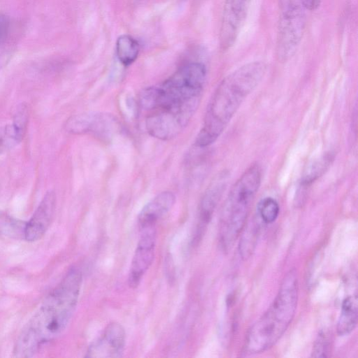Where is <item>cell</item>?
<instances>
[{
    "mask_svg": "<svg viewBox=\"0 0 358 358\" xmlns=\"http://www.w3.org/2000/svg\"><path fill=\"white\" fill-rule=\"evenodd\" d=\"M82 281L78 267L69 269L21 331L14 346L15 357L34 356L64 331L78 305Z\"/></svg>",
    "mask_w": 358,
    "mask_h": 358,
    "instance_id": "1",
    "label": "cell"
},
{
    "mask_svg": "<svg viewBox=\"0 0 358 358\" xmlns=\"http://www.w3.org/2000/svg\"><path fill=\"white\" fill-rule=\"evenodd\" d=\"M266 71L264 62L255 61L222 79L207 106L203 126L195 140L197 147H208L220 137L244 100L262 82Z\"/></svg>",
    "mask_w": 358,
    "mask_h": 358,
    "instance_id": "2",
    "label": "cell"
},
{
    "mask_svg": "<svg viewBox=\"0 0 358 358\" xmlns=\"http://www.w3.org/2000/svg\"><path fill=\"white\" fill-rule=\"evenodd\" d=\"M299 296L297 274L290 270L266 312L248 330L242 353L252 355L272 348L282 337L295 315Z\"/></svg>",
    "mask_w": 358,
    "mask_h": 358,
    "instance_id": "3",
    "label": "cell"
},
{
    "mask_svg": "<svg viewBox=\"0 0 358 358\" xmlns=\"http://www.w3.org/2000/svg\"><path fill=\"white\" fill-rule=\"evenodd\" d=\"M206 78L203 63L192 62L179 69L159 86L145 88L141 100L147 110H182L195 113Z\"/></svg>",
    "mask_w": 358,
    "mask_h": 358,
    "instance_id": "4",
    "label": "cell"
},
{
    "mask_svg": "<svg viewBox=\"0 0 358 358\" xmlns=\"http://www.w3.org/2000/svg\"><path fill=\"white\" fill-rule=\"evenodd\" d=\"M261 181L262 170L255 164L245 171L231 187L220 223V242L224 250L231 247L243 230Z\"/></svg>",
    "mask_w": 358,
    "mask_h": 358,
    "instance_id": "5",
    "label": "cell"
},
{
    "mask_svg": "<svg viewBox=\"0 0 358 358\" xmlns=\"http://www.w3.org/2000/svg\"><path fill=\"white\" fill-rule=\"evenodd\" d=\"M278 8L276 55L285 62L295 53L301 41L308 10L303 0H278Z\"/></svg>",
    "mask_w": 358,
    "mask_h": 358,
    "instance_id": "6",
    "label": "cell"
},
{
    "mask_svg": "<svg viewBox=\"0 0 358 358\" xmlns=\"http://www.w3.org/2000/svg\"><path fill=\"white\" fill-rule=\"evenodd\" d=\"M66 130L73 134H90L103 141H110L120 124L115 117L101 113H85L71 117L66 122Z\"/></svg>",
    "mask_w": 358,
    "mask_h": 358,
    "instance_id": "7",
    "label": "cell"
},
{
    "mask_svg": "<svg viewBox=\"0 0 358 358\" xmlns=\"http://www.w3.org/2000/svg\"><path fill=\"white\" fill-rule=\"evenodd\" d=\"M251 2L252 0H224L220 30V44L223 50H228L236 43Z\"/></svg>",
    "mask_w": 358,
    "mask_h": 358,
    "instance_id": "8",
    "label": "cell"
},
{
    "mask_svg": "<svg viewBox=\"0 0 358 358\" xmlns=\"http://www.w3.org/2000/svg\"><path fill=\"white\" fill-rule=\"evenodd\" d=\"M133 255L128 276L131 288H136L155 259L157 230L156 227L143 229Z\"/></svg>",
    "mask_w": 358,
    "mask_h": 358,
    "instance_id": "9",
    "label": "cell"
},
{
    "mask_svg": "<svg viewBox=\"0 0 358 358\" xmlns=\"http://www.w3.org/2000/svg\"><path fill=\"white\" fill-rule=\"evenodd\" d=\"M126 343L123 326L116 322L109 323L100 336L90 343L86 351L87 358H117L122 355Z\"/></svg>",
    "mask_w": 358,
    "mask_h": 358,
    "instance_id": "10",
    "label": "cell"
},
{
    "mask_svg": "<svg viewBox=\"0 0 358 358\" xmlns=\"http://www.w3.org/2000/svg\"><path fill=\"white\" fill-rule=\"evenodd\" d=\"M189 121V119L178 113L157 110L147 117L145 128L152 137L168 141L177 136Z\"/></svg>",
    "mask_w": 358,
    "mask_h": 358,
    "instance_id": "11",
    "label": "cell"
},
{
    "mask_svg": "<svg viewBox=\"0 0 358 358\" xmlns=\"http://www.w3.org/2000/svg\"><path fill=\"white\" fill-rule=\"evenodd\" d=\"M55 206V194L54 192L49 191L23 227L22 234L27 241H36L43 236L51 224Z\"/></svg>",
    "mask_w": 358,
    "mask_h": 358,
    "instance_id": "12",
    "label": "cell"
},
{
    "mask_svg": "<svg viewBox=\"0 0 358 358\" xmlns=\"http://www.w3.org/2000/svg\"><path fill=\"white\" fill-rule=\"evenodd\" d=\"M175 202L176 196L169 191L155 196L144 206L138 216L139 229L155 227L157 222L171 210Z\"/></svg>",
    "mask_w": 358,
    "mask_h": 358,
    "instance_id": "13",
    "label": "cell"
},
{
    "mask_svg": "<svg viewBox=\"0 0 358 358\" xmlns=\"http://www.w3.org/2000/svg\"><path fill=\"white\" fill-rule=\"evenodd\" d=\"M225 174L217 177L205 192L199 209V224L196 238L199 240L211 220L213 212L226 185Z\"/></svg>",
    "mask_w": 358,
    "mask_h": 358,
    "instance_id": "14",
    "label": "cell"
},
{
    "mask_svg": "<svg viewBox=\"0 0 358 358\" xmlns=\"http://www.w3.org/2000/svg\"><path fill=\"white\" fill-rule=\"evenodd\" d=\"M357 295H351L345 298L342 302L341 314L336 325L339 336L350 334L357 324Z\"/></svg>",
    "mask_w": 358,
    "mask_h": 358,
    "instance_id": "15",
    "label": "cell"
},
{
    "mask_svg": "<svg viewBox=\"0 0 358 358\" xmlns=\"http://www.w3.org/2000/svg\"><path fill=\"white\" fill-rule=\"evenodd\" d=\"M260 224L257 219L245 225L241 236L238 250L243 260L248 259L252 254L259 237Z\"/></svg>",
    "mask_w": 358,
    "mask_h": 358,
    "instance_id": "16",
    "label": "cell"
},
{
    "mask_svg": "<svg viewBox=\"0 0 358 358\" xmlns=\"http://www.w3.org/2000/svg\"><path fill=\"white\" fill-rule=\"evenodd\" d=\"M116 55L124 66L131 64L137 58L140 45L138 42L129 35L120 36L116 42Z\"/></svg>",
    "mask_w": 358,
    "mask_h": 358,
    "instance_id": "17",
    "label": "cell"
},
{
    "mask_svg": "<svg viewBox=\"0 0 358 358\" xmlns=\"http://www.w3.org/2000/svg\"><path fill=\"white\" fill-rule=\"evenodd\" d=\"M334 160V155L327 153L310 164L301 178V186L307 187L319 178L329 168Z\"/></svg>",
    "mask_w": 358,
    "mask_h": 358,
    "instance_id": "18",
    "label": "cell"
},
{
    "mask_svg": "<svg viewBox=\"0 0 358 358\" xmlns=\"http://www.w3.org/2000/svg\"><path fill=\"white\" fill-rule=\"evenodd\" d=\"M257 216L264 224H271L278 218L280 206L278 201L270 196L262 199L258 203Z\"/></svg>",
    "mask_w": 358,
    "mask_h": 358,
    "instance_id": "19",
    "label": "cell"
},
{
    "mask_svg": "<svg viewBox=\"0 0 358 358\" xmlns=\"http://www.w3.org/2000/svg\"><path fill=\"white\" fill-rule=\"evenodd\" d=\"M22 139L13 124L0 128V153L16 145Z\"/></svg>",
    "mask_w": 358,
    "mask_h": 358,
    "instance_id": "20",
    "label": "cell"
},
{
    "mask_svg": "<svg viewBox=\"0 0 358 358\" xmlns=\"http://www.w3.org/2000/svg\"><path fill=\"white\" fill-rule=\"evenodd\" d=\"M28 117L27 106L24 103L20 104L16 109L12 124L22 137L24 136L27 129Z\"/></svg>",
    "mask_w": 358,
    "mask_h": 358,
    "instance_id": "21",
    "label": "cell"
},
{
    "mask_svg": "<svg viewBox=\"0 0 358 358\" xmlns=\"http://www.w3.org/2000/svg\"><path fill=\"white\" fill-rule=\"evenodd\" d=\"M329 350V340L327 334L320 331L314 343L312 357H327Z\"/></svg>",
    "mask_w": 358,
    "mask_h": 358,
    "instance_id": "22",
    "label": "cell"
},
{
    "mask_svg": "<svg viewBox=\"0 0 358 358\" xmlns=\"http://www.w3.org/2000/svg\"><path fill=\"white\" fill-rule=\"evenodd\" d=\"M303 1L307 10H314L320 6L322 0H303Z\"/></svg>",
    "mask_w": 358,
    "mask_h": 358,
    "instance_id": "23",
    "label": "cell"
},
{
    "mask_svg": "<svg viewBox=\"0 0 358 358\" xmlns=\"http://www.w3.org/2000/svg\"><path fill=\"white\" fill-rule=\"evenodd\" d=\"M7 27V20L4 15L0 14V40Z\"/></svg>",
    "mask_w": 358,
    "mask_h": 358,
    "instance_id": "24",
    "label": "cell"
}]
</instances>
